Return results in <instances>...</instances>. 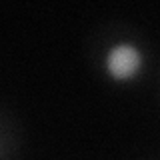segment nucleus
<instances>
[{"instance_id":"1","label":"nucleus","mask_w":160,"mask_h":160,"mask_svg":"<svg viewBox=\"0 0 160 160\" xmlns=\"http://www.w3.org/2000/svg\"><path fill=\"white\" fill-rule=\"evenodd\" d=\"M142 64L144 60L140 50L128 42L114 44L106 52V58H104V68H106L108 76L112 80H118V82L132 80L142 70Z\"/></svg>"}]
</instances>
